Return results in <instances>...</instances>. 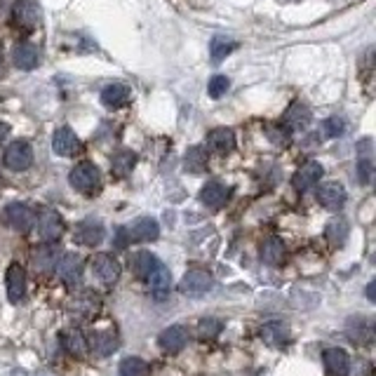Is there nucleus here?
Instances as JSON below:
<instances>
[{
    "label": "nucleus",
    "instance_id": "f03ea898",
    "mask_svg": "<svg viewBox=\"0 0 376 376\" xmlns=\"http://www.w3.org/2000/svg\"><path fill=\"white\" fill-rule=\"evenodd\" d=\"M3 163L7 170L12 172H24L34 165V148L29 146L26 141H14L7 146L5 156H3Z\"/></svg>",
    "mask_w": 376,
    "mask_h": 376
},
{
    "label": "nucleus",
    "instance_id": "9d476101",
    "mask_svg": "<svg viewBox=\"0 0 376 376\" xmlns=\"http://www.w3.org/2000/svg\"><path fill=\"white\" fill-rule=\"evenodd\" d=\"M36 230L43 243H54V240H59V235L63 233V221L57 212H43L38 217Z\"/></svg>",
    "mask_w": 376,
    "mask_h": 376
},
{
    "label": "nucleus",
    "instance_id": "e433bc0d",
    "mask_svg": "<svg viewBox=\"0 0 376 376\" xmlns=\"http://www.w3.org/2000/svg\"><path fill=\"white\" fill-rule=\"evenodd\" d=\"M372 174H374V165H372V158L370 156H365V158H360L357 160V181L360 183H370L372 181Z\"/></svg>",
    "mask_w": 376,
    "mask_h": 376
},
{
    "label": "nucleus",
    "instance_id": "aec40b11",
    "mask_svg": "<svg viewBox=\"0 0 376 376\" xmlns=\"http://www.w3.org/2000/svg\"><path fill=\"white\" fill-rule=\"evenodd\" d=\"M26 294V273H24L21 266H10L7 270V297H10L12 303H19Z\"/></svg>",
    "mask_w": 376,
    "mask_h": 376
},
{
    "label": "nucleus",
    "instance_id": "2eb2a0df",
    "mask_svg": "<svg viewBox=\"0 0 376 376\" xmlns=\"http://www.w3.org/2000/svg\"><path fill=\"white\" fill-rule=\"evenodd\" d=\"M207 148L214 151V153H219V156L230 153V151L235 148L233 130H228V127H217V130H212L210 134H207Z\"/></svg>",
    "mask_w": 376,
    "mask_h": 376
},
{
    "label": "nucleus",
    "instance_id": "6e6552de",
    "mask_svg": "<svg viewBox=\"0 0 376 376\" xmlns=\"http://www.w3.org/2000/svg\"><path fill=\"white\" fill-rule=\"evenodd\" d=\"M103 235H106V230H103L101 221H97V219L80 221L78 226H76V233H73L76 243L78 245H85V247H97V245H101Z\"/></svg>",
    "mask_w": 376,
    "mask_h": 376
},
{
    "label": "nucleus",
    "instance_id": "4be33fe9",
    "mask_svg": "<svg viewBox=\"0 0 376 376\" xmlns=\"http://www.w3.org/2000/svg\"><path fill=\"white\" fill-rule=\"evenodd\" d=\"M130 101V87L123 85V83H113V85H106L101 90V103L106 108H120Z\"/></svg>",
    "mask_w": 376,
    "mask_h": 376
},
{
    "label": "nucleus",
    "instance_id": "7c9ffc66",
    "mask_svg": "<svg viewBox=\"0 0 376 376\" xmlns=\"http://www.w3.org/2000/svg\"><path fill=\"white\" fill-rule=\"evenodd\" d=\"M325 235L330 238V245L332 247H341L343 243H346V238H348V223L343 221V219L330 221V223H327Z\"/></svg>",
    "mask_w": 376,
    "mask_h": 376
},
{
    "label": "nucleus",
    "instance_id": "f3484780",
    "mask_svg": "<svg viewBox=\"0 0 376 376\" xmlns=\"http://www.w3.org/2000/svg\"><path fill=\"white\" fill-rule=\"evenodd\" d=\"M12 59H14V66L17 68L31 71L40 63V52H38V47L34 43H19V45H14Z\"/></svg>",
    "mask_w": 376,
    "mask_h": 376
},
{
    "label": "nucleus",
    "instance_id": "423d86ee",
    "mask_svg": "<svg viewBox=\"0 0 376 376\" xmlns=\"http://www.w3.org/2000/svg\"><path fill=\"white\" fill-rule=\"evenodd\" d=\"M346 188L341 186L339 181H327L317 188V200L325 210L330 212H339L343 205H346Z\"/></svg>",
    "mask_w": 376,
    "mask_h": 376
},
{
    "label": "nucleus",
    "instance_id": "4468645a",
    "mask_svg": "<svg viewBox=\"0 0 376 376\" xmlns=\"http://www.w3.org/2000/svg\"><path fill=\"white\" fill-rule=\"evenodd\" d=\"M148 280V287H151V294H153L156 299H165L167 294H170V287H172V273L170 268L165 266V263H158V266L151 270Z\"/></svg>",
    "mask_w": 376,
    "mask_h": 376
},
{
    "label": "nucleus",
    "instance_id": "473e14b6",
    "mask_svg": "<svg viewBox=\"0 0 376 376\" xmlns=\"http://www.w3.org/2000/svg\"><path fill=\"white\" fill-rule=\"evenodd\" d=\"M205 167H207L205 148L203 146H193L186 153V170L193 172V174H200V172H205Z\"/></svg>",
    "mask_w": 376,
    "mask_h": 376
},
{
    "label": "nucleus",
    "instance_id": "7ed1b4c3",
    "mask_svg": "<svg viewBox=\"0 0 376 376\" xmlns=\"http://www.w3.org/2000/svg\"><path fill=\"white\" fill-rule=\"evenodd\" d=\"M5 221L10 223L14 230H19V233H26V230L34 228L36 212L24 203H10L5 207Z\"/></svg>",
    "mask_w": 376,
    "mask_h": 376
},
{
    "label": "nucleus",
    "instance_id": "412c9836",
    "mask_svg": "<svg viewBox=\"0 0 376 376\" xmlns=\"http://www.w3.org/2000/svg\"><path fill=\"white\" fill-rule=\"evenodd\" d=\"M325 367L330 370L332 376H346L350 372V357L346 350H341V348H327L325 350Z\"/></svg>",
    "mask_w": 376,
    "mask_h": 376
},
{
    "label": "nucleus",
    "instance_id": "c756f323",
    "mask_svg": "<svg viewBox=\"0 0 376 376\" xmlns=\"http://www.w3.org/2000/svg\"><path fill=\"white\" fill-rule=\"evenodd\" d=\"M233 50H235V43L230 38H226V36H217L210 43V54H212V61L214 63L223 61Z\"/></svg>",
    "mask_w": 376,
    "mask_h": 376
},
{
    "label": "nucleus",
    "instance_id": "a878e982",
    "mask_svg": "<svg viewBox=\"0 0 376 376\" xmlns=\"http://www.w3.org/2000/svg\"><path fill=\"white\" fill-rule=\"evenodd\" d=\"M61 343H63V348H66L71 355H76V357H85L87 355V339L83 337V332L66 330V332H63V337H61Z\"/></svg>",
    "mask_w": 376,
    "mask_h": 376
},
{
    "label": "nucleus",
    "instance_id": "2f4dec72",
    "mask_svg": "<svg viewBox=\"0 0 376 376\" xmlns=\"http://www.w3.org/2000/svg\"><path fill=\"white\" fill-rule=\"evenodd\" d=\"M120 376H148V365L141 357H125L120 362Z\"/></svg>",
    "mask_w": 376,
    "mask_h": 376
},
{
    "label": "nucleus",
    "instance_id": "58836bf2",
    "mask_svg": "<svg viewBox=\"0 0 376 376\" xmlns=\"http://www.w3.org/2000/svg\"><path fill=\"white\" fill-rule=\"evenodd\" d=\"M7 134H10V127H7L5 123H0V141H5Z\"/></svg>",
    "mask_w": 376,
    "mask_h": 376
},
{
    "label": "nucleus",
    "instance_id": "6ab92c4d",
    "mask_svg": "<svg viewBox=\"0 0 376 376\" xmlns=\"http://www.w3.org/2000/svg\"><path fill=\"white\" fill-rule=\"evenodd\" d=\"M310 108L306 106V103H292L290 108H287V113H285V125H287V130H294V132H301V130H306V127L310 125Z\"/></svg>",
    "mask_w": 376,
    "mask_h": 376
},
{
    "label": "nucleus",
    "instance_id": "dca6fc26",
    "mask_svg": "<svg viewBox=\"0 0 376 376\" xmlns=\"http://www.w3.org/2000/svg\"><path fill=\"white\" fill-rule=\"evenodd\" d=\"M228 195H230V190L223 186L221 181H207L203 190H200V200H203V205L210 207V210H219V207L226 205Z\"/></svg>",
    "mask_w": 376,
    "mask_h": 376
},
{
    "label": "nucleus",
    "instance_id": "b1692460",
    "mask_svg": "<svg viewBox=\"0 0 376 376\" xmlns=\"http://www.w3.org/2000/svg\"><path fill=\"white\" fill-rule=\"evenodd\" d=\"M57 261H59V252H57V247H52V245L38 247L34 254V266L40 273H50V270L57 266Z\"/></svg>",
    "mask_w": 376,
    "mask_h": 376
},
{
    "label": "nucleus",
    "instance_id": "39448f33",
    "mask_svg": "<svg viewBox=\"0 0 376 376\" xmlns=\"http://www.w3.org/2000/svg\"><path fill=\"white\" fill-rule=\"evenodd\" d=\"M12 19L21 29H36L40 24V7L36 0H14Z\"/></svg>",
    "mask_w": 376,
    "mask_h": 376
},
{
    "label": "nucleus",
    "instance_id": "5701e85b",
    "mask_svg": "<svg viewBox=\"0 0 376 376\" xmlns=\"http://www.w3.org/2000/svg\"><path fill=\"white\" fill-rule=\"evenodd\" d=\"M261 339L268 346H283V343L290 341V327L285 322H266L261 327Z\"/></svg>",
    "mask_w": 376,
    "mask_h": 376
},
{
    "label": "nucleus",
    "instance_id": "1a4fd4ad",
    "mask_svg": "<svg viewBox=\"0 0 376 376\" xmlns=\"http://www.w3.org/2000/svg\"><path fill=\"white\" fill-rule=\"evenodd\" d=\"M322 165L315 163V160H308L306 165H301L297 174H294V188L299 190V193H306V190H310L315 186V183L322 179Z\"/></svg>",
    "mask_w": 376,
    "mask_h": 376
},
{
    "label": "nucleus",
    "instance_id": "f257e3e1",
    "mask_svg": "<svg viewBox=\"0 0 376 376\" xmlns=\"http://www.w3.org/2000/svg\"><path fill=\"white\" fill-rule=\"evenodd\" d=\"M68 181L78 193H94L101 183V174H99V167L92 165V163H80L76 165L73 170L68 174Z\"/></svg>",
    "mask_w": 376,
    "mask_h": 376
},
{
    "label": "nucleus",
    "instance_id": "9b49d317",
    "mask_svg": "<svg viewBox=\"0 0 376 376\" xmlns=\"http://www.w3.org/2000/svg\"><path fill=\"white\" fill-rule=\"evenodd\" d=\"M52 151L61 158H71L80 151V141L71 127H59L52 137Z\"/></svg>",
    "mask_w": 376,
    "mask_h": 376
},
{
    "label": "nucleus",
    "instance_id": "20e7f679",
    "mask_svg": "<svg viewBox=\"0 0 376 376\" xmlns=\"http://www.w3.org/2000/svg\"><path fill=\"white\" fill-rule=\"evenodd\" d=\"M212 287H214V280L210 273H205V270H188L179 283L181 294H188V297H203V294L210 292Z\"/></svg>",
    "mask_w": 376,
    "mask_h": 376
},
{
    "label": "nucleus",
    "instance_id": "0eeeda50",
    "mask_svg": "<svg viewBox=\"0 0 376 376\" xmlns=\"http://www.w3.org/2000/svg\"><path fill=\"white\" fill-rule=\"evenodd\" d=\"M54 268H57L59 278L68 287H76L80 285V280H83V259H80L78 254H63V257H59Z\"/></svg>",
    "mask_w": 376,
    "mask_h": 376
},
{
    "label": "nucleus",
    "instance_id": "c85d7f7f",
    "mask_svg": "<svg viewBox=\"0 0 376 376\" xmlns=\"http://www.w3.org/2000/svg\"><path fill=\"white\" fill-rule=\"evenodd\" d=\"M92 350L97 355H101V357H106V355H111L113 350L118 348V337L113 332H97L92 337Z\"/></svg>",
    "mask_w": 376,
    "mask_h": 376
},
{
    "label": "nucleus",
    "instance_id": "a211bd4d",
    "mask_svg": "<svg viewBox=\"0 0 376 376\" xmlns=\"http://www.w3.org/2000/svg\"><path fill=\"white\" fill-rule=\"evenodd\" d=\"M127 235L130 240H139V243H148V240H158L160 235V226L156 219L151 217H141L132 223L130 228H127Z\"/></svg>",
    "mask_w": 376,
    "mask_h": 376
},
{
    "label": "nucleus",
    "instance_id": "4c0bfd02",
    "mask_svg": "<svg viewBox=\"0 0 376 376\" xmlns=\"http://www.w3.org/2000/svg\"><path fill=\"white\" fill-rule=\"evenodd\" d=\"M367 299L376 301V283H370V287H367Z\"/></svg>",
    "mask_w": 376,
    "mask_h": 376
},
{
    "label": "nucleus",
    "instance_id": "72a5a7b5",
    "mask_svg": "<svg viewBox=\"0 0 376 376\" xmlns=\"http://www.w3.org/2000/svg\"><path fill=\"white\" fill-rule=\"evenodd\" d=\"M221 332V320L217 317H205L198 325V337L200 339H214Z\"/></svg>",
    "mask_w": 376,
    "mask_h": 376
},
{
    "label": "nucleus",
    "instance_id": "f704fd0d",
    "mask_svg": "<svg viewBox=\"0 0 376 376\" xmlns=\"http://www.w3.org/2000/svg\"><path fill=\"white\" fill-rule=\"evenodd\" d=\"M228 87H230V80L226 76H214L210 80V85H207V92H210L212 99H221L228 92Z\"/></svg>",
    "mask_w": 376,
    "mask_h": 376
},
{
    "label": "nucleus",
    "instance_id": "ddd939ff",
    "mask_svg": "<svg viewBox=\"0 0 376 376\" xmlns=\"http://www.w3.org/2000/svg\"><path fill=\"white\" fill-rule=\"evenodd\" d=\"M92 270L103 285H113L120 278V263L116 257H111V254H99V257L92 261Z\"/></svg>",
    "mask_w": 376,
    "mask_h": 376
},
{
    "label": "nucleus",
    "instance_id": "bb28decb",
    "mask_svg": "<svg viewBox=\"0 0 376 376\" xmlns=\"http://www.w3.org/2000/svg\"><path fill=\"white\" fill-rule=\"evenodd\" d=\"M285 257V245L280 238H268L263 240L261 245V259L263 263H268V266H275V263H280Z\"/></svg>",
    "mask_w": 376,
    "mask_h": 376
},
{
    "label": "nucleus",
    "instance_id": "c9c22d12",
    "mask_svg": "<svg viewBox=\"0 0 376 376\" xmlns=\"http://www.w3.org/2000/svg\"><path fill=\"white\" fill-rule=\"evenodd\" d=\"M325 134L330 139H337V137H341L343 132H346V120H343L341 116H332V118H327L325 120Z\"/></svg>",
    "mask_w": 376,
    "mask_h": 376
},
{
    "label": "nucleus",
    "instance_id": "cd10ccee",
    "mask_svg": "<svg viewBox=\"0 0 376 376\" xmlns=\"http://www.w3.org/2000/svg\"><path fill=\"white\" fill-rule=\"evenodd\" d=\"M134 165H137V153L134 151H118L113 160H111V170L118 177H127L134 170Z\"/></svg>",
    "mask_w": 376,
    "mask_h": 376
},
{
    "label": "nucleus",
    "instance_id": "f8f14e48",
    "mask_svg": "<svg viewBox=\"0 0 376 376\" xmlns=\"http://www.w3.org/2000/svg\"><path fill=\"white\" fill-rule=\"evenodd\" d=\"M186 341H188V332H186V327H181V325L167 327L158 339L160 348H163L165 353H179V350L186 346Z\"/></svg>",
    "mask_w": 376,
    "mask_h": 376
},
{
    "label": "nucleus",
    "instance_id": "393cba45",
    "mask_svg": "<svg viewBox=\"0 0 376 376\" xmlns=\"http://www.w3.org/2000/svg\"><path fill=\"white\" fill-rule=\"evenodd\" d=\"M158 257L156 254H151V252H137L134 257L130 259V268H132V273L137 275V278H143L146 280L151 275V270H153L158 266Z\"/></svg>",
    "mask_w": 376,
    "mask_h": 376
}]
</instances>
